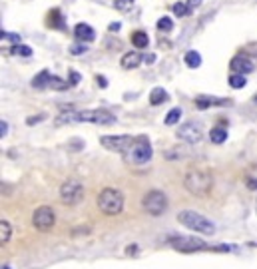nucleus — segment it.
<instances>
[{
  "instance_id": "obj_38",
  "label": "nucleus",
  "mask_w": 257,
  "mask_h": 269,
  "mask_svg": "<svg viewBox=\"0 0 257 269\" xmlns=\"http://www.w3.org/2000/svg\"><path fill=\"white\" fill-rule=\"evenodd\" d=\"M136 251H138V247H136V245H130V247L126 249V253H128V255H132V253H136Z\"/></svg>"
},
{
  "instance_id": "obj_25",
  "label": "nucleus",
  "mask_w": 257,
  "mask_h": 269,
  "mask_svg": "<svg viewBox=\"0 0 257 269\" xmlns=\"http://www.w3.org/2000/svg\"><path fill=\"white\" fill-rule=\"evenodd\" d=\"M48 26L52 28H62L64 24H62V16H60V10H52L50 14H48Z\"/></svg>"
},
{
  "instance_id": "obj_5",
  "label": "nucleus",
  "mask_w": 257,
  "mask_h": 269,
  "mask_svg": "<svg viewBox=\"0 0 257 269\" xmlns=\"http://www.w3.org/2000/svg\"><path fill=\"white\" fill-rule=\"evenodd\" d=\"M142 208L150 215H161L167 210V196L159 190H152L142 198Z\"/></svg>"
},
{
  "instance_id": "obj_20",
  "label": "nucleus",
  "mask_w": 257,
  "mask_h": 269,
  "mask_svg": "<svg viewBox=\"0 0 257 269\" xmlns=\"http://www.w3.org/2000/svg\"><path fill=\"white\" fill-rule=\"evenodd\" d=\"M10 237H12V227H10V223H8L6 219H2V221H0V243H2V245L8 243Z\"/></svg>"
},
{
  "instance_id": "obj_37",
  "label": "nucleus",
  "mask_w": 257,
  "mask_h": 269,
  "mask_svg": "<svg viewBox=\"0 0 257 269\" xmlns=\"http://www.w3.org/2000/svg\"><path fill=\"white\" fill-rule=\"evenodd\" d=\"M120 28H122V24H120V22H112V24H110V32H118Z\"/></svg>"
},
{
  "instance_id": "obj_14",
  "label": "nucleus",
  "mask_w": 257,
  "mask_h": 269,
  "mask_svg": "<svg viewBox=\"0 0 257 269\" xmlns=\"http://www.w3.org/2000/svg\"><path fill=\"white\" fill-rule=\"evenodd\" d=\"M142 54L140 52H126L122 56V60H120V64H122V68H126V70H134V68H138L140 64H142Z\"/></svg>"
},
{
  "instance_id": "obj_19",
  "label": "nucleus",
  "mask_w": 257,
  "mask_h": 269,
  "mask_svg": "<svg viewBox=\"0 0 257 269\" xmlns=\"http://www.w3.org/2000/svg\"><path fill=\"white\" fill-rule=\"evenodd\" d=\"M209 138H211V142H213V144H223V142L227 140V130H225V128H221V126L211 128Z\"/></svg>"
},
{
  "instance_id": "obj_10",
  "label": "nucleus",
  "mask_w": 257,
  "mask_h": 269,
  "mask_svg": "<svg viewBox=\"0 0 257 269\" xmlns=\"http://www.w3.org/2000/svg\"><path fill=\"white\" fill-rule=\"evenodd\" d=\"M56 223V215H54V210L50 206H40L34 214H32V225L40 231H48L54 227Z\"/></svg>"
},
{
  "instance_id": "obj_3",
  "label": "nucleus",
  "mask_w": 257,
  "mask_h": 269,
  "mask_svg": "<svg viewBox=\"0 0 257 269\" xmlns=\"http://www.w3.org/2000/svg\"><path fill=\"white\" fill-rule=\"evenodd\" d=\"M98 208L106 215H120L124 210V196L116 188H104L98 196Z\"/></svg>"
},
{
  "instance_id": "obj_32",
  "label": "nucleus",
  "mask_w": 257,
  "mask_h": 269,
  "mask_svg": "<svg viewBox=\"0 0 257 269\" xmlns=\"http://www.w3.org/2000/svg\"><path fill=\"white\" fill-rule=\"evenodd\" d=\"M128 4H130V0H116V2H114V6H116L118 10H128Z\"/></svg>"
},
{
  "instance_id": "obj_16",
  "label": "nucleus",
  "mask_w": 257,
  "mask_h": 269,
  "mask_svg": "<svg viewBox=\"0 0 257 269\" xmlns=\"http://www.w3.org/2000/svg\"><path fill=\"white\" fill-rule=\"evenodd\" d=\"M50 78H52L50 72H48V70H42L38 76H34V78H32V88H36V90L48 88V86H50Z\"/></svg>"
},
{
  "instance_id": "obj_2",
  "label": "nucleus",
  "mask_w": 257,
  "mask_h": 269,
  "mask_svg": "<svg viewBox=\"0 0 257 269\" xmlns=\"http://www.w3.org/2000/svg\"><path fill=\"white\" fill-rule=\"evenodd\" d=\"M184 186L190 194L194 196H207L213 188V177L211 173L202 171V169H192L186 173V180H184Z\"/></svg>"
},
{
  "instance_id": "obj_7",
  "label": "nucleus",
  "mask_w": 257,
  "mask_h": 269,
  "mask_svg": "<svg viewBox=\"0 0 257 269\" xmlns=\"http://www.w3.org/2000/svg\"><path fill=\"white\" fill-rule=\"evenodd\" d=\"M74 122H90V124H98V126H110V124H116V116L106 110H84V112H74Z\"/></svg>"
},
{
  "instance_id": "obj_13",
  "label": "nucleus",
  "mask_w": 257,
  "mask_h": 269,
  "mask_svg": "<svg viewBox=\"0 0 257 269\" xmlns=\"http://www.w3.org/2000/svg\"><path fill=\"white\" fill-rule=\"evenodd\" d=\"M74 36H76L80 42H92V40L96 38V32H94L92 26L80 22V24H76V28H74Z\"/></svg>"
},
{
  "instance_id": "obj_33",
  "label": "nucleus",
  "mask_w": 257,
  "mask_h": 269,
  "mask_svg": "<svg viewBox=\"0 0 257 269\" xmlns=\"http://www.w3.org/2000/svg\"><path fill=\"white\" fill-rule=\"evenodd\" d=\"M42 120H44V116L40 114V116H32V118H28V120H26V124H28V126H32V124H38V122H42Z\"/></svg>"
},
{
  "instance_id": "obj_11",
  "label": "nucleus",
  "mask_w": 257,
  "mask_h": 269,
  "mask_svg": "<svg viewBox=\"0 0 257 269\" xmlns=\"http://www.w3.org/2000/svg\"><path fill=\"white\" fill-rule=\"evenodd\" d=\"M178 138H180L182 142H188V144H200L202 138H204L202 126L196 124V122H188V124L180 126V130H178Z\"/></svg>"
},
{
  "instance_id": "obj_42",
  "label": "nucleus",
  "mask_w": 257,
  "mask_h": 269,
  "mask_svg": "<svg viewBox=\"0 0 257 269\" xmlns=\"http://www.w3.org/2000/svg\"><path fill=\"white\" fill-rule=\"evenodd\" d=\"M253 102H255V104H257V94H255V98H253Z\"/></svg>"
},
{
  "instance_id": "obj_28",
  "label": "nucleus",
  "mask_w": 257,
  "mask_h": 269,
  "mask_svg": "<svg viewBox=\"0 0 257 269\" xmlns=\"http://www.w3.org/2000/svg\"><path fill=\"white\" fill-rule=\"evenodd\" d=\"M12 54H16V56H32V48L30 46H26V44H18V46H14L12 48Z\"/></svg>"
},
{
  "instance_id": "obj_4",
  "label": "nucleus",
  "mask_w": 257,
  "mask_h": 269,
  "mask_svg": "<svg viewBox=\"0 0 257 269\" xmlns=\"http://www.w3.org/2000/svg\"><path fill=\"white\" fill-rule=\"evenodd\" d=\"M124 156L132 163H148L154 156V150H152V144L148 138H136V142L132 144V148Z\"/></svg>"
},
{
  "instance_id": "obj_15",
  "label": "nucleus",
  "mask_w": 257,
  "mask_h": 269,
  "mask_svg": "<svg viewBox=\"0 0 257 269\" xmlns=\"http://www.w3.org/2000/svg\"><path fill=\"white\" fill-rule=\"evenodd\" d=\"M229 104V100H221V98H211V96H198L196 98V106L206 110L209 106H225Z\"/></svg>"
},
{
  "instance_id": "obj_41",
  "label": "nucleus",
  "mask_w": 257,
  "mask_h": 269,
  "mask_svg": "<svg viewBox=\"0 0 257 269\" xmlns=\"http://www.w3.org/2000/svg\"><path fill=\"white\" fill-rule=\"evenodd\" d=\"M2 269H10V267H8V265H2Z\"/></svg>"
},
{
  "instance_id": "obj_17",
  "label": "nucleus",
  "mask_w": 257,
  "mask_h": 269,
  "mask_svg": "<svg viewBox=\"0 0 257 269\" xmlns=\"http://www.w3.org/2000/svg\"><path fill=\"white\" fill-rule=\"evenodd\" d=\"M167 92L163 90V88H154L152 92H150V104L152 106H159V104H163V102H167Z\"/></svg>"
},
{
  "instance_id": "obj_12",
  "label": "nucleus",
  "mask_w": 257,
  "mask_h": 269,
  "mask_svg": "<svg viewBox=\"0 0 257 269\" xmlns=\"http://www.w3.org/2000/svg\"><path fill=\"white\" fill-rule=\"evenodd\" d=\"M229 68L233 70V74H243V76H245V74H249V72L255 70V62H253L251 58L239 54V56H235V58L229 62Z\"/></svg>"
},
{
  "instance_id": "obj_40",
  "label": "nucleus",
  "mask_w": 257,
  "mask_h": 269,
  "mask_svg": "<svg viewBox=\"0 0 257 269\" xmlns=\"http://www.w3.org/2000/svg\"><path fill=\"white\" fill-rule=\"evenodd\" d=\"M144 60H146V62H148V64H152V62H154V60H155V56H154V54H150V56H146V58H144Z\"/></svg>"
},
{
  "instance_id": "obj_18",
  "label": "nucleus",
  "mask_w": 257,
  "mask_h": 269,
  "mask_svg": "<svg viewBox=\"0 0 257 269\" xmlns=\"http://www.w3.org/2000/svg\"><path fill=\"white\" fill-rule=\"evenodd\" d=\"M132 44H134L136 48H148L150 38H148V34H146L144 30H136V32L132 34Z\"/></svg>"
},
{
  "instance_id": "obj_27",
  "label": "nucleus",
  "mask_w": 257,
  "mask_h": 269,
  "mask_svg": "<svg viewBox=\"0 0 257 269\" xmlns=\"http://www.w3.org/2000/svg\"><path fill=\"white\" fill-rule=\"evenodd\" d=\"M157 28H159L161 32H172V30H174L172 18H169V16H161V18L157 20Z\"/></svg>"
},
{
  "instance_id": "obj_39",
  "label": "nucleus",
  "mask_w": 257,
  "mask_h": 269,
  "mask_svg": "<svg viewBox=\"0 0 257 269\" xmlns=\"http://www.w3.org/2000/svg\"><path fill=\"white\" fill-rule=\"evenodd\" d=\"M247 186H249L251 190H257V180H249V182H247Z\"/></svg>"
},
{
  "instance_id": "obj_31",
  "label": "nucleus",
  "mask_w": 257,
  "mask_h": 269,
  "mask_svg": "<svg viewBox=\"0 0 257 269\" xmlns=\"http://www.w3.org/2000/svg\"><path fill=\"white\" fill-rule=\"evenodd\" d=\"M80 80H82V76H80L78 72H74V70H72V72H70V86H76Z\"/></svg>"
},
{
  "instance_id": "obj_35",
  "label": "nucleus",
  "mask_w": 257,
  "mask_h": 269,
  "mask_svg": "<svg viewBox=\"0 0 257 269\" xmlns=\"http://www.w3.org/2000/svg\"><path fill=\"white\" fill-rule=\"evenodd\" d=\"M186 4H188V6H190V10H194V8H198V6H200V4H202V0H188V2H186Z\"/></svg>"
},
{
  "instance_id": "obj_6",
  "label": "nucleus",
  "mask_w": 257,
  "mask_h": 269,
  "mask_svg": "<svg viewBox=\"0 0 257 269\" xmlns=\"http://www.w3.org/2000/svg\"><path fill=\"white\" fill-rule=\"evenodd\" d=\"M60 200L66 206H76L84 200V186L78 180H68L60 188Z\"/></svg>"
},
{
  "instance_id": "obj_23",
  "label": "nucleus",
  "mask_w": 257,
  "mask_h": 269,
  "mask_svg": "<svg viewBox=\"0 0 257 269\" xmlns=\"http://www.w3.org/2000/svg\"><path fill=\"white\" fill-rule=\"evenodd\" d=\"M245 84H247V80H245L243 74H231V76H229V86H231V88L239 90V88H243Z\"/></svg>"
},
{
  "instance_id": "obj_22",
  "label": "nucleus",
  "mask_w": 257,
  "mask_h": 269,
  "mask_svg": "<svg viewBox=\"0 0 257 269\" xmlns=\"http://www.w3.org/2000/svg\"><path fill=\"white\" fill-rule=\"evenodd\" d=\"M180 118H182V108H172L169 112H167V116H165V124L167 126H174V124H178L180 122Z\"/></svg>"
},
{
  "instance_id": "obj_24",
  "label": "nucleus",
  "mask_w": 257,
  "mask_h": 269,
  "mask_svg": "<svg viewBox=\"0 0 257 269\" xmlns=\"http://www.w3.org/2000/svg\"><path fill=\"white\" fill-rule=\"evenodd\" d=\"M48 88H52V90H68V88H72V86H70V82H66V80L58 78V76H52Z\"/></svg>"
},
{
  "instance_id": "obj_34",
  "label": "nucleus",
  "mask_w": 257,
  "mask_h": 269,
  "mask_svg": "<svg viewBox=\"0 0 257 269\" xmlns=\"http://www.w3.org/2000/svg\"><path fill=\"white\" fill-rule=\"evenodd\" d=\"M6 134H8V124L2 120V122H0V138H4Z\"/></svg>"
},
{
  "instance_id": "obj_9",
  "label": "nucleus",
  "mask_w": 257,
  "mask_h": 269,
  "mask_svg": "<svg viewBox=\"0 0 257 269\" xmlns=\"http://www.w3.org/2000/svg\"><path fill=\"white\" fill-rule=\"evenodd\" d=\"M134 142L136 140L132 136H102L100 138V144H102L106 150L118 152V154H126L132 148Z\"/></svg>"
},
{
  "instance_id": "obj_1",
  "label": "nucleus",
  "mask_w": 257,
  "mask_h": 269,
  "mask_svg": "<svg viewBox=\"0 0 257 269\" xmlns=\"http://www.w3.org/2000/svg\"><path fill=\"white\" fill-rule=\"evenodd\" d=\"M178 221L182 225H186L188 229L196 231V233H204V235H213L215 233V223L206 217V215L198 214L194 210H184L178 214Z\"/></svg>"
},
{
  "instance_id": "obj_21",
  "label": "nucleus",
  "mask_w": 257,
  "mask_h": 269,
  "mask_svg": "<svg viewBox=\"0 0 257 269\" xmlns=\"http://www.w3.org/2000/svg\"><path fill=\"white\" fill-rule=\"evenodd\" d=\"M186 64L190 66V68H200L202 66V56H200V52H196V50H190V52L186 54Z\"/></svg>"
},
{
  "instance_id": "obj_30",
  "label": "nucleus",
  "mask_w": 257,
  "mask_h": 269,
  "mask_svg": "<svg viewBox=\"0 0 257 269\" xmlns=\"http://www.w3.org/2000/svg\"><path fill=\"white\" fill-rule=\"evenodd\" d=\"M86 50H88V46H86V44H74V46H70V54H74V56L86 54Z\"/></svg>"
},
{
  "instance_id": "obj_36",
  "label": "nucleus",
  "mask_w": 257,
  "mask_h": 269,
  "mask_svg": "<svg viewBox=\"0 0 257 269\" xmlns=\"http://www.w3.org/2000/svg\"><path fill=\"white\" fill-rule=\"evenodd\" d=\"M96 82H98V86H100V88H108V80H106L104 76H98V78H96Z\"/></svg>"
},
{
  "instance_id": "obj_26",
  "label": "nucleus",
  "mask_w": 257,
  "mask_h": 269,
  "mask_svg": "<svg viewBox=\"0 0 257 269\" xmlns=\"http://www.w3.org/2000/svg\"><path fill=\"white\" fill-rule=\"evenodd\" d=\"M172 10H174V14H176V16H180V18H182V16H188V14L192 12V10H190V6H188L186 2H176V4L172 6Z\"/></svg>"
},
{
  "instance_id": "obj_8",
  "label": "nucleus",
  "mask_w": 257,
  "mask_h": 269,
  "mask_svg": "<svg viewBox=\"0 0 257 269\" xmlns=\"http://www.w3.org/2000/svg\"><path fill=\"white\" fill-rule=\"evenodd\" d=\"M169 243H172L174 249L184 251V253H194V251H202V249H211L204 239L190 237V235H178V237H172Z\"/></svg>"
},
{
  "instance_id": "obj_29",
  "label": "nucleus",
  "mask_w": 257,
  "mask_h": 269,
  "mask_svg": "<svg viewBox=\"0 0 257 269\" xmlns=\"http://www.w3.org/2000/svg\"><path fill=\"white\" fill-rule=\"evenodd\" d=\"M0 38H2V40H10V42H14L16 46L20 44V36H18V34H10V32H6V30L0 32Z\"/></svg>"
}]
</instances>
